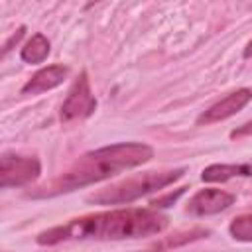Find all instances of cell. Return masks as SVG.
<instances>
[{"label": "cell", "instance_id": "1", "mask_svg": "<svg viewBox=\"0 0 252 252\" xmlns=\"http://www.w3.org/2000/svg\"><path fill=\"white\" fill-rule=\"evenodd\" d=\"M169 219L156 209H114L71 219L65 224L41 230L35 236L39 246H55L69 240H124L159 234Z\"/></svg>", "mask_w": 252, "mask_h": 252}, {"label": "cell", "instance_id": "2", "mask_svg": "<svg viewBox=\"0 0 252 252\" xmlns=\"http://www.w3.org/2000/svg\"><path fill=\"white\" fill-rule=\"evenodd\" d=\"M154 158V148L144 142H120L83 154L65 173L45 183L30 197H57L75 189L98 183L116 173L134 169Z\"/></svg>", "mask_w": 252, "mask_h": 252}, {"label": "cell", "instance_id": "3", "mask_svg": "<svg viewBox=\"0 0 252 252\" xmlns=\"http://www.w3.org/2000/svg\"><path fill=\"white\" fill-rule=\"evenodd\" d=\"M187 173L185 167H177V169H163V171H146L134 177H126L118 183H112L104 189H98L96 193L89 195L87 201L94 203V205H128L148 193L159 191L169 187L171 183H175L177 179H181Z\"/></svg>", "mask_w": 252, "mask_h": 252}, {"label": "cell", "instance_id": "4", "mask_svg": "<svg viewBox=\"0 0 252 252\" xmlns=\"http://www.w3.org/2000/svg\"><path fill=\"white\" fill-rule=\"evenodd\" d=\"M41 173V161L35 156L4 152L0 156V189L24 187Z\"/></svg>", "mask_w": 252, "mask_h": 252}, {"label": "cell", "instance_id": "5", "mask_svg": "<svg viewBox=\"0 0 252 252\" xmlns=\"http://www.w3.org/2000/svg\"><path fill=\"white\" fill-rule=\"evenodd\" d=\"M96 110V98L91 89V81L87 71H83L75 83L71 85L67 98L61 104V120L73 122V120H85Z\"/></svg>", "mask_w": 252, "mask_h": 252}, {"label": "cell", "instance_id": "6", "mask_svg": "<svg viewBox=\"0 0 252 252\" xmlns=\"http://www.w3.org/2000/svg\"><path fill=\"white\" fill-rule=\"evenodd\" d=\"M236 201V197L228 191L222 189H215V187H207L197 191L189 203H187V213L193 217H209V215H217L226 211L232 203Z\"/></svg>", "mask_w": 252, "mask_h": 252}, {"label": "cell", "instance_id": "7", "mask_svg": "<svg viewBox=\"0 0 252 252\" xmlns=\"http://www.w3.org/2000/svg\"><path fill=\"white\" fill-rule=\"evenodd\" d=\"M248 102H250V89H238V91L230 93L228 96L220 98L219 102H215L213 106H209L205 112H201L197 118V124L209 126V124L226 120V118L234 116L236 112H240Z\"/></svg>", "mask_w": 252, "mask_h": 252}, {"label": "cell", "instance_id": "8", "mask_svg": "<svg viewBox=\"0 0 252 252\" xmlns=\"http://www.w3.org/2000/svg\"><path fill=\"white\" fill-rule=\"evenodd\" d=\"M67 75H69V67H65V65L43 67L35 75H32V79L22 87V94H41L45 91H51V89L59 87Z\"/></svg>", "mask_w": 252, "mask_h": 252}, {"label": "cell", "instance_id": "9", "mask_svg": "<svg viewBox=\"0 0 252 252\" xmlns=\"http://www.w3.org/2000/svg\"><path fill=\"white\" fill-rule=\"evenodd\" d=\"M250 165L248 163H213L203 169L201 179L209 183H224L232 177H248Z\"/></svg>", "mask_w": 252, "mask_h": 252}, {"label": "cell", "instance_id": "10", "mask_svg": "<svg viewBox=\"0 0 252 252\" xmlns=\"http://www.w3.org/2000/svg\"><path fill=\"white\" fill-rule=\"evenodd\" d=\"M49 49H51L49 39L43 33H33L32 39L22 47L20 57H22L24 63H32V65L43 63L47 59V55H49Z\"/></svg>", "mask_w": 252, "mask_h": 252}, {"label": "cell", "instance_id": "11", "mask_svg": "<svg viewBox=\"0 0 252 252\" xmlns=\"http://www.w3.org/2000/svg\"><path fill=\"white\" fill-rule=\"evenodd\" d=\"M232 238L240 240V242H250L252 240V215L250 213H244L240 217H236L230 226H228Z\"/></svg>", "mask_w": 252, "mask_h": 252}, {"label": "cell", "instance_id": "12", "mask_svg": "<svg viewBox=\"0 0 252 252\" xmlns=\"http://www.w3.org/2000/svg\"><path fill=\"white\" fill-rule=\"evenodd\" d=\"M185 189H187V187H177L175 191H169V193H165L163 197H158V199H154V201L150 203V205H152L150 209H156V211H158V209H163V207H169V205H173V203H175V201H177V199H179V197L185 193Z\"/></svg>", "mask_w": 252, "mask_h": 252}, {"label": "cell", "instance_id": "13", "mask_svg": "<svg viewBox=\"0 0 252 252\" xmlns=\"http://www.w3.org/2000/svg\"><path fill=\"white\" fill-rule=\"evenodd\" d=\"M24 35H26V26H20V28H18V30H16L8 39H6V43L0 47V59H2L6 53H10V51H12V49L22 41V37H24Z\"/></svg>", "mask_w": 252, "mask_h": 252}, {"label": "cell", "instance_id": "14", "mask_svg": "<svg viewBox=\"0 0 252 252\" xmlns=\"http://www.w3.org/2000/svg\"><path fill=\"white\" fill-rule=\"evenodd\" d=\"M250 134V122H246L240 130H232L230 132V138H240V136H248Z\"/></svg>", "mask_w": 252, "mask_h": 252}, {"label": "cell", "instance_id": "15", "mask_svg": "<svg viewBox=\"0 0 252 252\" xmlns=\"http://www.w3.org/2000/svg\"><path fill=\"white\" fill-rule=\"evenodd\" d=\"M140 252H165V246H156V248H150V250H140Z\"/></svg>", "mask_w": 252, "mask_h": 252}]
</instances>
